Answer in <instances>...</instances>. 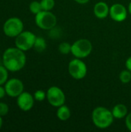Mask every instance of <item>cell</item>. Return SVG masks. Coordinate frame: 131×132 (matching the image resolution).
I'll use <instances>...</instances> for the list:
<instances>
[{
    "instance_id": "6da1fadb",
    "label": "cell",
    "mask_w": 131,
    "mask_h": 132,
    "mask_svg": "<svg viewBox=\"0 0 131 132\" xmlns=\"http://www.w3.org/2000/svg\"><path fill=\"white\" fill-rule=\"evenodd\" d=\"M26 63L25 52L20 49L9 47L6 49L2 55V64L9 72H18L24 68Z\"/></svg>"
},
{
    "instance_id": "7a4b0ae2",
    "label": "cell",
    "mask_w": 131,
    "mask_h": 132,
    "mask_svg": "<svg viewBox=\"0 0 131 132\" xmlns=\"http://www.w3.org/2000/svg\"><path fill=\"white\" fill-rule=\"evenodd\" d=\"M114 117L109 109L104 107H97L92 112V121L100 129H106L111 126Z\"/></svg>"
},
{
    "instance_id": "3957f363",
    "label": "cell",
    "mask_w": 131,
    "mask_h": 132,
    "mask_svg": "<svg viewBox=\"0 0 131 132\" xmlns=\"http://www.w3.org/2000/svg\"><path fill=\"white\" fill-rule=\"evenodd\" d=\"M35 22L39 28L43 30H51L56 26L57 19L51 11L42 10L35 15Z\"/></svg>"
},
{
    "instance_id": "277c9868",
    "label": "cell",
    "mask_w": 131,
    "mask_h": 132,
    "mask_svg": "<svg viewBox=\"0 0 131 132\" xmlns=\"http://www.w3.org/2000/svg\"><path fill=\"white\" fill-rule=\"evenodd\" d=\"M93 50V45L89 39H80L75 41L71 46V53L76 58H86Z\"/></svg>"
},
{
    "instance_id": "5b68a950",
    "label": "cell",
    "mask_w": 131,
    "mask_h": 132,
    "mask_svg": "<svg viewBox=\"0 0 131 132\" xmlns=\"http://www.w3.org/2000/svg\"><path fill=\"white\" fill-rule=\"evenodd\" d=\"M24 29L22 21L18 17H11L8 19L3 24L4 34L10 38H15L19 35Z\"/></svg>"
},
{
    "instance_id": "8992f818",
    "label": "cell",
    "mask_w": 131,
    "mask_h": 132,
    "mask_svg": "<svg viewBox=\"0 0 131 132\" xmlns=\"http://www.w3.org/2000/svg\"><path fill=\"white\" fill-rule=\"evenodd\" d=\"M36 36L30 31H22L15 37V46L21 50L25 52L33 48Z\"/></svg>"
},
{
    "instance_id": "52a82bcc",
    "label": "cell",
    "mask_w": 131,
    "mask_h": 132,
    "mask_svg": "<svg viewBox=\"0 0 131 132\" xmlns=\"http://www.w3.org/2000/svg\"><path fill=\"white\" fill-rule=\"evenodd\" d=\"M69 75L75 80L83 79L87 73V67L85 63L80 58L72 60L68 66Z\"/></svg>"
},
{
    "instance_id": "ba28073f",
    "label": "cell",
    "mask_w": 131,
    "mask_h": 132,
    "mask_svg": "<svg viewBox=\"0 0 131 132\" xmlns=\"http://www.w3.org/2000/svg\"><path fill=\"white\" fill-rule=\"evenodd\" d=\"M46 99L50 105L59 108L65 104L66 96L62 89L56 86L50 87L46 92Z\"/></svg>"
},
{
    "instance_id": "9c48e42d",
    "label": "cell",
    "mask_w": 131,
    "mask_h": 132,
    "mask_svg": "<svg viewBox=\"0 0 131 132\" xmlns=\"http://www.w3.org/2000/svg\"><path fill=\"white\" fill-rule=\"evenodd\" d=\"M6 95L10 97H17L24 91L22 81L17 78H11L4 84Z\"/></svg>"
},
{
    "instance_id": "30bf717a",
    "label": "cell",
    "mask_w": 131,
    "mask_h": 132,
    "mask_svg": "<svg viewBox=\"0 0 131 132\" xmlns=\"http://www.w3.org/2000/svg\"><path fill=\"white\" fill-rule=\"evenodd\" d=\"M16 101V104L20 110L22 111H30L35 103V98L33 95H32L29 92L23 91L19 96H18Z\"/></svg>"
},
{
    "instance_id": "8fae6325",
    "label": "cell",
    "mask_w": 131,
    "mask_h": 132,
    "mask_svg": "<svg viewBox=\"0 0 131 132\" xmlns=\"http://www.w3.org/2000/svg\"><path fill=\"white\" fill-rule=\"evenodd\" d=\"M110 18L118 22H121L127 19V10L126 7L120 3H115L110 7Z\"/></svg>"
},
{
    "instance_id": "7c38bea8",
    "label": "cell",
    "mask_w": 131,
    "mask_h": 132,
    "mask_svg": "<svg viewBox=\"0 0 131 132\" xmlns=\"http://www.w3.org/2000/svg\"><path fill=\"white\" fill-rule=\"evenodd\" d=\"M93 12L96 17H97L98 19H105L109 15L110 7L104 2H99L95 4Z\"/></svg>"
},
{
    "instance_id": "4fadbf2b",
    "label": "cell",
    "mask_w": 131,
    "mask_h": 132,
    "mask_svg": "<svg viewBox=\"0 0 131 132\" xmlns=\"http://www.w3.org/2000/svg\"><path fill=\"white\" fill-rule=\"evenodd\" d=\"M112 114H113L114 118L122 119L127 115L128 110H127V108L126 107V105H124L123 104H118L113 108Z\"/></svg>"
},
{
    "instance_id": "5bb4252c",
    "label": "cell",
    "mask_w": 131,
    "mask_h": 132,
    "mask_svg": "<svg viewBox=\"0 0 131 132\" xmlns=\"http://www.w3.org/2000/svg\"><path fill=\"white\" fill-rule=\"evenodd\" d=\"M56 116L62 121H67L71 116V112H70L69 108L66 105H64V104L59 107L56 111Z\"/></svg>"
},
{
    "instance_id": "9a60e30c",
    "label": "cell",
    "mask_w": 131,
    "mask_h": 132,
    "mask_svg": "<svg viewBox=\"0 0 131 132\" xmlns=\"http://www.w3.org/2000/svg\"><path fill=\"white\" fill-rule=\"evenodd\" d=\"M46 46H47L46 41L44 39V38L41 36H37L33 46L35 50L38 53H42L46 49Z\"/></svg>"
},
{
    "instance_id": "2e32d148",
    "label": "cell",
    "mask_w": 131,
    "mask_h": 132,
    "mask_svg": "<svg viewBox=\"0 0 131 132\" xmlns=\"http://www.w3.org/2000/svg\"><path fill=\"white\" fill-rule=\"evenodd\" d=\"M8 70L3 66L0 65V85H4L8 77Z\"/></svg>"
},
{
    "instance_id": "e0dca14e",
    "label": "cell",
    "mask_w": 131,
    "mask_h": 132,
    "mask_svg": "<svg viewBox=\"0 0 131 132\" xmlns=\"http://www.w3.org/2000/svg\"><path fill=\"white\" fill-rule=\"evenodd\" d=\"M29 8L30 12L34 15H36L37 13L40 12L42 10L41 3H40V2H38V1H32L29 4Z\"/></svg>"
},
{
    "instance_id": "ac0fdd59",
    "label": "cell",
    "mask_w": 131,
    "mask_h": 132,
    "mask_svg": "<svg viewBox=\"0 0 131 132\" xmlns=\"http://www.w3.org/2000/svg\"><path fill=\"white\" fill-rule=\"evenodd\" d=\"M119 78L123 84H128L131 80V72L127 69L122 70L120 73Z\"/></svg>"
},
{
    "instance_id": "d6986e66",
    "label": "cell",
    "mask_w": 131,
    "mask_h": 132,
    "mask_svg": "<svg viewBox=\"0 0 131 132\" xmlns=\"http://www.w3.org/2000/svg\"><path fill=\"white\" fill-rule=\"evenodd\" d=\"M42 9L44 11H51L55 6L54 0H41L40 1Z\"/></svg>"
},
{
    "instance_id": "ffe728a7",
    "label": "cell",
    "mask_w": 131,
    "mask_h": 132,
    "mask_svg": "<svg viewBox=\"0 0 131 132\" xmlns=\"http://www.w3.org/2000/svg\"><path fill=\"white\" fill-rule=\"evenodd\" d=\"M71 46L72 45H70L69 43L66 42H63L61 43L59 45V51L61 54H69V53H71Z\"/></svg>"
},
{
    "instance_id": "44dd1931",
    "label": "cell",
    "mask_w": 131,
    "mask_h": 132,
    "mask_svg": "<svg viewBox=\"0 0 131 132\" xmlns=\"http://www.w3.org/2000/svg\"><path fill=\"white\" fill-rule=\"evenodd\" d=\"M33 97L35 98V101H39V102H42L46 98V93L42 90H37L34 93Z\"/></svg>"
},
{
    "instance_id": "7402d4cb",
    "label": "cell",
    "mask_w": 131,
    "mask_h": 132,
    "mask_svg": "<svg viewBox=\"0 0 131 132\" xmlns=\"http://www.w3.org/2000/svg\"><path fill=\"white\" fill-rule=\"evenodd\" d=\"M9 108L7 104L4 102H0V116L5 117L8 114Z\"/></svg>"
},
{
    "instance_id": "603a6c76",
    "label": "cell",
    "mask_w": 131,
    "mask_h": 132,
    "mask_svg": "<svg viewBox=\"0 0 131 132\" xmlns=\"http://www.w3.org/2000/svg\"><path fill=\"white\" fill-rule=\"evenodd\" d=\"M125 123H126V126L127 128V129L131 131V112L127 114V115L126 116V120H125Z\"/></svg>"
},
{
    "instance_id": "cb8c5ba5",
    "label": "cell",
    "mask_w": 131,
    "mask_h": 132,
    "mask_svg": "<svg viewBox=\"0 0 131 132\" xmlns=\"http://www.w3.org/2000/svg\"><path fill=\"white\" fill-rule=\"evenodd\" d=\"M6 95L5 87H2V85H0V99H2Z\"/></svg>"
},
{
    "instance_id": "d4e9b609",
    "label": "cell",
    "mask_w": 131,
    "mask_h": 132,
    "mask_svg": "<svg viewBox=\"0 0 131 132\" xmlns=\"http://www.w3.org/2000/svg\"><path fill=\"white\" fill-rule=\"evenodd\" d=\"M126 67L128 70L131 72V56H130L126 61Z\"/></svg>"
},
{
    "instance_id": "484cf974",
    "label": "cell",
    "mask_w": 131,
    "mask_h": 132,
    "mask_svg": "<svg viewBox=\"0 0 131 132\" xmlns=\"http://www.w3.org/2000/svg\"><path fill=\"white\" fill-rule=\"evenodd\" d=\"M76 2H77L78 4H81V5H83V4H86L90 2V0H74Z\"/></svg>"
},
{
    "instance_id": "4316f807",
    "label": "cell",
    "mask_w": 131,
    "mask_h": 132,
    "mask_svg": "<svg viewBox=\"0 0 131 132\" xmlns=\"http://www.w3.org/2000/svg\"><path fill=\"white\" fill-rule=\"evenodd\" d=\"M2 125H3V120H2V117L0 116V129L2 128Z\"/></svg>"
},
{
    "instance_id": "83f0119b",
    "label": "cell",
    "mask_w": 131,
    "mask_h": 132,
    "mask_svg": "<svg viewBox=\"0 0 131 132\" xmlns=\"http://www.w3.org/2000/svg\"><path fill=\"white\" fill-rule=\"evenodd\" d=\"M128 12H130V14L131 15V2H130L129 5H128Z\"/></svg>"
},
{
    "instance_id": "f1b7e54d",
    "label": "cell",
    "mask_w": 131,
    "mask_h": 132,
    "mask_svg": "<svg viewBox=\"0 0 131 132\" xmlns=\"http://www.w3.org/2000/svg\"><path fill=\"white\" fill-rule=\"evenodd\" d=\"M0 63H1V60H0ZM0 65H1V64H0Z\"/></svg>"
}]
</instances>
